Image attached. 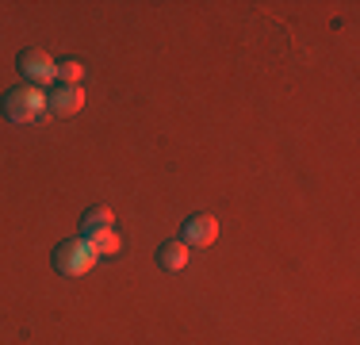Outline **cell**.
I'll list each match as a JSON object with an SVG mask.
<instances>
[{"instance_id":"6da1fadb","label":"cell","mask_w":360,"mask_h":345,"mask_svg":"<svg viewBox=\"0 0 360 345\" xmlns=\"http://www.w3.org/2000/svg\"><path fill=\"white\" fill-rule=\"evenodd\" d=\"M0 108H4L8 123H15V127L39 123V119H42V111H46V92L23 81V84H15V89H8V92H4Z\"/></svg>"},{"instance_id":"7a4b0ae2","label":"cell","mask_w":360,"mask_h":345,"mask_svg":"<svg viewBox=\"0 0 360 345\" xmlns=\"http://www.w3.org/2000/svg\"><path fill=\"white\" fill-rule=\"evenodd\" d=\"M100 265V253L89 238H70L54 249V269L62 276H84Z\"/></svg>"},{"instance_id":"3957f363","label":"cell","mask_w":360,"mask_h":345,"mask_svg":"<svg viewBox=\"0 0 360 345\" xmlns=\"http://www.w3.org/2000/svg\"><path fill=\"white\" fill-rule=\"evenodd\" d=\"M20 73L27 77V84L42 89V84H54L58 81V62L46 54V50H23V54H20Z\"/></svg>"},{"instance_id":"277c9868","label":"cell","mask_w":360,"mask_h":345,"mask_svg":"<svg viewBox=\"0 0 360 345\" xmlns=\"http://www.w3.org/2000/svg\"><path fill=\"white\" fill-rule=\"evenodd\" d=\"M46 108L54 111L58 119H70L84 108V89L81 84H58L54 96H46Z\"/></svg>"},{"instance_id":"5b68a950","label":"cell","mask_w":360,"mask_h":345,"mask_svg":"<svg viewBox=\"0 0 360 345\" xmlns=\"http://www.w3.org/2000/svg\"><path fill=\"white\" fill-rule=\"evenodd\" d=\"M219 238V219L215 215H192V219L184 222V246H215Z\"/></svg>"},{"instance_id":"8992f818","label":"cell","mask_w":360,"mask_h":345,"mask_svg":"<svg viewBox=\"0 0 360 345\" xmlns=\"http://www.w3.org/2000/svg\"><path fill=\"white\" fill-rule=\"evenodd\" d=\"M192 246H184V242H165L161 246V253H158V261H161V269L165 272H184L188 269V261H192V253H188Z\"/></svg>"},{"instance_id":"52a82bcc","label":"cell","mask_w":360,"mask_h":345,"mask_svg":"<svg viewBox=\"0 0 360 345\" xmlns=\"http://www.w3.org/2000/svg\"><path fill=\"white\" fill-rule=\"evenodd\" d=\"M111 222H115L111 207H89V211L81 215V230H84V238L104 234V230H111Z\"/></svg>"},{"instance_id":"ba28073f","label":"cell","mask_w":360,"mask_h":345,"mask_svg":"<svg viewBox=\"0 0 360 345\" xmlns=\"http://www.w3.org/2000/svg\"><path fill=\"white\" fill-rule=\"evenodd\" d=\"M89 242L96 246L100 261H104V257H119V253H123V238L115 234V227H111V230H104V234H96V238H89Z\"/></svg>"},{"instance_id":"9c48e42d","label":"cell","mask_w":360,"mask_h":345,"mask_svg":"<svg viewBox=\"0 0 360 345\" xmlns=\"http://www.w3.org/2000/svg\"><path fill=\"white\" fill-rule=\"evenodd\" d=\"M81 77H84V62H81V58H65V62L58 65V81H62V84H81Z\"/></svg>"}]
</instances>
